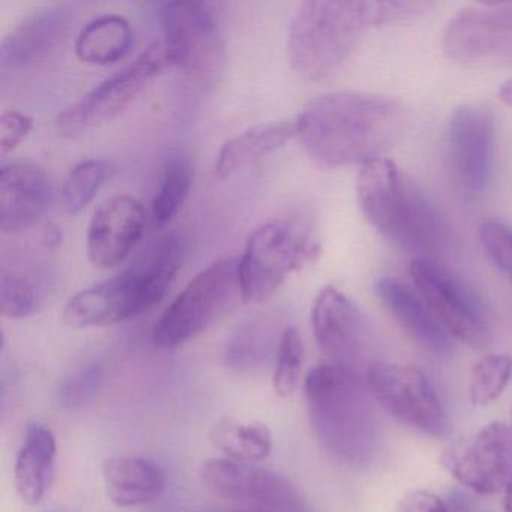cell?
<instances>
[{
    "instance_id": "32",
    "label": "cell",
    "mask_w": 512,
    "mask_h": 512,
    "mask_svg": "<svg viewBox=\"0 0 512 512\" xmlns=\"http://www.w3.org/2000/svg\"><path fill=\"white\" fill-rule=\"evenodd\" d=\"M478 236L490 262L512 281V226L497 218H485L479 224Z\"/></svg>"
},
{
    "instance_id": "37",
    "label": "cell",
    "mask_w": 512,
    "mask_h": 512,
    "mask_svg": "<svg viewBox=\"0 0 512 512\" xmlns=\"http://www.w3.org/2000/svg\"><path fill=\"white\" fill-rule=\"evenodd\" d=\"M505 512H512V478L505 488Z\"/></svg>"
},
{
    "instance_id": "36",
    "label": "cell",
    "mask_w": 512,
    "mask_h": 512,
    "mask_svg": "<svg viewBox=\"0 0 512 512\" xmlns=\"http://www.w3.org/2000/svg\"><path fill=\"white\" fill-rule=\"evenodd\" d=\"M497 97H499V100L502 101L503 104L512 107V77L500 86Z\"/></svg>"
},
{
    "instance_id": "28",
    "label": "cell",
    "mask_w": 512,
    "mask_h": 512,
    "mask_svg": "<svg viewBox=\"0 0 512 512\" xmlns=\"http://www.w3.org/2000/svg\"><path fill=\"white\" fill-rule=\"evenodd\" d=\"M302 367H304V341L295 326H289L281 334L275 361L274 385L275 394L281 398H289L298 391L301 385Z\"/></svg>"
},
{
    "instance_id": "24",
    "label": "cell",
    "mask_w": 512,
    "mask_h": 512,
    "mask_svg": "<svg viewBox=\"0 0 512 512\" xmlns=\"http://www.w3.org/2000/svg\"><path fill=\"white\" fill-rule=\"evenodd\" d=\"M133 44L131 23L119 14H104L80 31L74 49L85 64L110 65L124 59Z\"/></svg>"
},
{
    "instance_id": "38",
    "label": "cell",
    "mask_w": 512,
    "mask_h": 512,
    "mask_svg": "<svg viewBox=\"0 0 512 512\" xmlns=\"http://www.w3.org/2000/svg\"><path fill=\"white\" fill-rule=\"evenodd\" d=\"M238 512H260V511H238Z\"/></svg>"
},
{
    "instance_id": "25",
    "label": "cell",
    "mask_w": 512,
    "mask_h": 512,
    "mask_svg": "<svg viewBox=\"0 0 512 512\" xmlns=\"http://www.w3.org/2000/svg\"><path fill=\"white\" fill-rule=\"evenodd\" d=\"M209 440L226 458L250 464L266 460L274 445L268 425L259 421H242L235 416L220 419L212 427Z\"/></svg>"
},
{
    "instance_id": "5",
    "label": "cell",
    "mask_w": 512,
    "mask_h": 512,
    "mask_svg": "<svg viewBox=\"0 0 512 512\" xmlns=\"http://www.w3.org/2000/svg\"><path fill=\"white\" fill-rule=\"evenodd\" d=\"M373 26L370 0H307L290 22L293 70L310 82L331 79L352 58L362 35Z\"/></svg>"
},
{
    "instance_id": "35",
    "label": "cell",
    "mask_w": 512,
    "mask_h": 512,
    "mask_svg": "<svg viewBox=\"0 0 512 512\" xmlns=\"http://www.w3.org/2000/svg\"><path fill=\"white\" fill-rule=\"evenodd\" d=\"M394 512H451V509L437 494L427 490H413L401 497Z\"/></svg>"
},
{
    "instance_id": "34",
    "label": "cell",
    "mask_w": 512,
    "mask_h": 512,
    "mask_svg": "<svg viewBox=\"0 0 512 512\" xmlns=\"http://www.w3.org/2000/svg\"><path fill=\"white\" fill-rule=\"evenodd\" d=\"M34 119L20 110H7L0 116V154L8 155L28 137Z\"/></svg>"
},
{
    "instance_id": "2",
    "label": "cell",
    "mask_w": 512,
    "mask_h": 512,
    "mask_svg": "<svg viewBox=\"0 0 512 512\" xmlns=\"http://www.w3.org/2000/svg\"><path fill=\"white\" fill-rule=\"evenodd\" d=\"M304 395L311 430L335 463L365 469L376 460L382 428L358 371L332 362L316 365L305 377Z\"/></svg>"
},
{
    "instance_id": "8",
    "label": "cell",
    "mask_w": 512,
    "mask_h": 512,
    "mask_svg": "<svg viewBox=\"0 0 512 512\" xmlns=\"http://www.w3.org/2000/svg\"><path fill=\"white\" fill-rule=\"evenodd\" d=\"M172 67L163 43H154L119 73L107 77L58 116L59 133L76 139L125 112L161 71Z\"/></svg>"
},
{
    "instance_id": "7",
    "label": "cell",
    "mask_w": 512,
    "mask_h": 512,
    "mask_svg": "<svg viewBox=\"0 0 512 512\" xmlns=\"http://www.w3.org/2000/svg\"><path fill=\"white\" fill-rule=\"evenodd\" d=\"M242 298L239 260H217L196 275L164 310L152 331L158 347L175 349L232 313Z\"/></svg>"
},
{
    "instance_id": "30",
    "label": "cell",
    "mask_w": 512,
    "mask_h": 512,
    "mask_svg": "<svg viewBox=\"0 0 512 512\" xmlns=\"http://www.w3.org/2000/svg\"><path fill=\"white\" fill-rule=\"evenodd\" d=\"M44 304L43 290L25 275L2 271L0 277V313L10 319L34 316Z\"/></svg>"
},
{
    "instance_id": "31",
    "label": "cell",
    "mask_w": 512,
    "mask_h": 512,
    "mask_svg": "<svg viewBox=\"0 0 512 512\" xmlns=\"http://www.w3.org/2000/svg\"><path fill=\"white\" fill-rule=\"evenodd\" d=\"M103 385V370L98 364H85L71 371L59 386L58 400L64 409L77 410L88 404Z\"/></svg>"
},
{
    "instance_id": "6",
    "label": "cell",
    "mask_w": 512,
    "mask_h": 512,
    "mask_svg": "<svg viewBox=\"0 0 512 512\" xmlns=\"http://www.w3.org/2000/svg\"><path fill=\"white\" fill-rule=\"evenodd\" d=\"M319 254V236L304 218H278L257 227L239 259L245 304L268 301L290 275L313 263Z\"/></svg>"
},
{
    "instance_id": "29",
    "label": "cell",
    "mask_w": 512,
    "mask_h": 512,
    "mask_svg": "<svg viewBox=\"0 0 512 512\" xmlns=\"http://www.w3.org/2000/svg\"><path fill=\"white\" fill-rule=\"evenodd\" d=\"M512 374V359L503 353H490L479 359L470 371V401L485 406L496 400L508 385Z\"/></svg>"
},
{
    "instance_id": "18",
    "label": "cell",
    "mask_w": 512,
    "mask_h": 512,
    "mask_svg": "<svg viewBox=\"0 0 512 512\" xmlns=\"http://www.w3.org/2000/svg\"><path fill=\"white\" fill-rule=\"evenodd\" d=\"M52 199L49 175L32 161H11L0 170V229L19 233L34 226Z\"/></svg>"
},
{
    "instance_id": "17",
    "label": "cell",
    "mask_w": 512,
    "mask_h": 512,
    "mask_svg": "<svg viewBox=\"0 0 512 512\" xmlns=\"http://www.w3.org/2000/svg\"><path fill=\"white\" fill-rule=\"evenodd\" d=\"M200 481L215 496L236 502L298 506L293 485L283 476L256 464L230 458H211L200 466Z\"/></svg>"
},
{
    "instance_id": "20",
    "label": "cell",
    "mask_w": 512,
    "mask_h": 512,
    "mask_svg": "<svg viewBox=\"0 0 512 512\" xmlns=\"http://www.w3.org/2000/svg\"><path fill=\"white\" fill-rule=\"evenodd\" d=\"M70 10L64 5H47L23 17L0 43L2 70H23L52 55L65 35Z\"/></svg>"
},
{
    "instance_id": "21",
    "label": "cell",
    "mask_w": 512,
    "mask_h": 512,
    "mask_svg": "<svg viewBox=\"0 0 512 512\" xmlns=\"http://www.w3.org/2000/svg\"><path fill=\"white\" fill-rule=\"evenodd\" d=\"M101 470L107 497L118 508L146 505L158 499L167 484L163 467L145 457L118 455L104 461Z\"/></svg>"
},
{
    "instance_id": "15",
    "label": "cell",
    "mask_w": 512,
    "mask_h": 512,
    "mask_svg": "<svg viewBox=\"0 0 512 512\" xmlns=\"http://www.w3.org/2000/svg\"><path fill=\"white\" fill-rule=\"evenodd\" d=\"M443 464L464 487L478 494L505 490L512 478V430L491 422L470 439L449 449Z\"/></svg>"
},
{
    "instance_id": "22",
    "label": "cell",
    "mask_w": 512,
    "mask_h": 512,
    "mask_svg": "<svg viewBox=\"0 0 512 512\" xmlns=\"http://www.w3.org/2000/svg\"><path fill=\"white\" fill-rule=\"evenodd\" d=\"M56 455L53 431L41 422L29 424L14 466V482L23 502L31 506L43 502L55 476Z\"/></svg>"
},
{
    "instance_id": "4",
    "label": "cell",
    "mask_w": 512,
    "mask_h": 512,
    "mask_svg": "<svg viewBox=\"0 0 512 512\" xmlns=\"http://www.w3.org/2000/svg\"><path fill=\"white\" fill-rule=\"evenodd\" d=\"M184 251L179 236H158L124 271L70 298L64 322L77 329L103 328L151 310L182 268Z\"/></svg>"
},
{
    "instance_id": "16",
    "label": "cell",
    "mask_w": 512,
    "mask_h": 512,
    "mask_svg": "<svg viewBox=\"0 0 512 512\" xmlns=\"http://www.w3.org/2000/svg\"><path fill=\"white\" fill-rule=\"evenodd\" d=\"M145 224V209L133 196L119 194L101 203L86 235L92 265L100 269L122 265L139 244Z\"/></svg>"
},
{
    "instance_id": "33",
    "label": "cell",
    "mask_w": 512,
    "mask_h": 512,
    "mask_svg": "<svg viewBox=\"0 0 512 512\" xmlns=\"http://www.w3.org/2000/svg\"><path fill=\"white\" fill-rule=\"evenodd\" d=\"M373 8L374 28H388V26L401 25V23L413 22L433 8L430 2H395V0H374Z\"/></svg>"
},
{
    "instance_id": "1",
    "label": "cell",
    "mask_w": 512,
    "mask_h": 512,
    "mask_svg": "<svg viewBox=\"0 0 512 512\" xmlns=\"http://www.w3.org/2000/svg\"><path fill=\"white\" fill-rule=\"evenodd\" d=\"M404 124L397 100L359 91L319 95L295 121L302 148L323 167H362L383 158L400 140Z\"/></svg>"
},
{
    "instance_id": "3",
    "label": "cell",
    "mask_w": 512,
    "mask_h": 512,
    "mask_svg": "<svg viewBox=\"0 0 512 512\" xmlns=\"http://www.w3.org/2000/svg\"><path fill=\"white\" fill-rule=\"evenodd\" d=\"M356 200L367 223L413 259L436 260L448 250L451 229L445 215L389 158L361 167Z\"/></svg>"
},
{
    "instance_id": "19",
    "label": "cell",
    "mask_w": 512,
    "mask_h": 512,
    "mask_svg": "<svg viewBox=\"0 0 512 512\" xmlns=\"http://www.w3.org/2000/svg\"><path fill=\"white\" fill-rule=\"evenodd\" d=\"M374 292L392 319L422 350L437 358L451 355L454 350L451 335L415 287L398 278L385 277L376 281Z\"/></svg>"
},
{
    "instance_id": "26",
    "label": "cell",
    "mask_w": 512,
    "mask_h": 512,
    "mask_svg": "<svg viewBox=\"0 0 512 512\" xmlns=\"http://www.w3.org/2000/svg\"><path fill=\"white\" fill-rule=\"evenodd\" d=\"M194 181V166L185 154H172L164 164L160 187L152 200V217L158 226L175 220L184 208Z\"/></svg>"
},
{
    "instance_id": "27",
    "label": "cell",
    "mask_w": 512,
    "mask_h": 512,
    "mask_svg": "<svg viewBox=\"0 0 512 512\" xmlns=\"http://www.w3.org/2000/svg\"><path fill=\"white\" fill-rule=\"evenodd\" d=\"M115 166L103 158L80 161L68 172L62 185V202L68 214H79L115 175Z\"/></svg>"
},
{
    "instance_id": "9",
    "label": "cell",
    "mask_w": 512,
    "mask_h": 512,
    "mask_svg": "<svg viewBox=\"0 0 512 512\" xmlns=\"http://www.w3.org/2000/svg\"><path fill=\"white\" fill-rule=\"evenodd\" d=\"M409 272L416 292L452 338L472 347L488 343L490 313L469 283L437 260L413 259Z\"/></svg>"
},
{
    "instance_id": "14",
    "label": "cell",
    "mask_w": 512,
    "mask_h": 512,
    "mask_svg": "<svg viewBox=\"0 0 512 512\" xmlns=\"http://www.w3.org/2000/svg\"><path fill=\"white\" fill-rule=\"evenodd\" d=\"M311 328L328 362L358 373L373 364V329L358 305L335 287H323L314 299Z\"/></svg>"
},
{
    "instance_id": "10",
    "label": "cell",
    "mask_w": 512,
    "mask_h": 512,
    "mask_svg": "<svg viewBox=\"0 0 512 512\" xmlns=\"http://www.w3.org/2000/svg\"><path fill=\"white\" fill-rule=\"evenodd\" d=\"M364 373L374 400L401 424L428 436H448V415L424 371L410 365L376 361Z\"/></svg>"
},
{
    "instance_id": "23",
    "label": "cell",
    "mask_w": 512,
    "mask_h": 512,
    "mask_svg": "<svg viewBox=\"0 0 512 512\" xmlns=\"http://www.w3.org/2000/svg\"><path fill=\"white\" fill-rule=\"evenodd\" d=\"M293 137H296L295 122H268L247 128L221 146L215 173L220 179L232 178L239 170L284 148Z\"/></svg>"
},
{
    "instance_id": "12",
    "label": "cell",
    "mask_w": 512,
    "mask_h": 512,
    "mask_svg": "<svg viewBox=\"0 0 512 512\" xmlns=\"http://www.w3.org/2000/svg\"><path fill=\"white\" fill-rule=\"evenodd\" d=\"M446 58L464 67L512 64V4H481L458 11L443 32Z\"/></svg>"
},
{
    "instance_id": "13",
    "label": "cell",
    "mask_w": 512,
    "mask_h": 512,
    "mask_svg": "<svg viewBox=\"0 0 512 512\" xmlns=\"http://www.w3.org/2000/svg\"><path fill=\"white\" fill-rule=\"evenodd\" d=\"M449 161L458 193L476 200L490 184L496 149V116L482 104H463L448 128Z\"/></svg>"
},
{
    "instance_id": "11",
    "label": "cell",
    "mask_w": 512,
    "mask_h": 512,
    "mask_svg": "<svg viewBox=\"0 0 512 512\" xmlns=\"http://www.w3.org/2000/svg\"><path fill=\"white\" fill-rule=\"evenodd\" d=\"M170 62L190 74L211 77L224 61V44L208 2L176 0L158 10Z\"/></svg>"
}]
</instances>
